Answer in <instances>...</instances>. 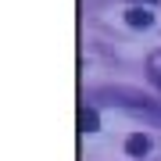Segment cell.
I'll use <instances>...</instances> for the list:
<instances>
[{
	"mask_svg": "<svg viewBox=\"0 0 161 161\" xmlns=\"http://www.w3.org/2000/svg\"><path fill=\"white\" fill-rule=\"evenodd\" d=\"M97 97H108L111 104H122V108H129V111H136V115H150V118H161V108L150 97H143V93H136V90H122V86H115V90H100Z\"/></svg>",
	"mask_w": 161,
	"mask_h": 161,
	"instance_id": "6da1fadb",
	"label": "cell"
},
{
	"mask_svg": "<svg viewBox=\"0 0 161 161\" xmlns=\"http://www.w3.org/2000/svg\"><path fill=\"white\" fill-rule=\"evenodd\" d=\"M147 150H150V140L143 136V132H132V136L125 140V154L129 158H143Z\"/></svg>",
	"mask_w": 161,
	"mask_h": 161,
	"instance_id": "7a4b0ae2",
	"label": "cell"
},
{
	"mask_svg": "<svg viewBox=\"0 0 161 161\" xmlns=\"http://www.w3.org/2000/svg\"><path fill=\"white\" fill-rule=\"evenodd\" d=\"M125 22L132 25V29H147V25L154 22V14H150V11H140V7H132V11H125Z\"/></svg>",
	"mask_w": 161,
	"mask_h": 161,
	"instance_id": "3957f363",
	"label": "cell"
},
{
	"mask_svg": "<svg viewBox=\"0 0 161 161\" xmlns=\"http://www.w3.org/2000/svg\"><path fill=\"white\" fill-rule=\"evenodd\" d=\"M97 125H100L97 108H82V111H79V129H82V132H97Z\"/></svg>",
	"mask_w": 161,
	"mask_h": 161,
	"instance_id": "277c9868",
	"label": "cell"
},
{
	"mask_svg": "<svg viewBox=\"0 0 161 161\" xmlns=\"http://www.w3.org/2000/svg\"><path fill=\"white\" fill-rule=\"evenodd\" d=\"M147 72H150V79L161 86V50H154V54L147 58Z\"/></svg>",
	"mask_w": 161,
	"mask_h": 161,
	"instance_id": "5b68a950",
	"label": "cell"
},
{
	"mask_svg": "<svg viewBox=\"0 0 161 161\" xmlns=\"http://www.w3.org/2000/svg\"><path fill=\"white\" fill-rule=\"evenodd\" d=\"M147 4H150V0H147Z\"/></svg>",
	"mask_w": 161,
	"mask_h": 161,
	"instance_id": "8992f818",
	"label": "cell"
}]
</instances>
